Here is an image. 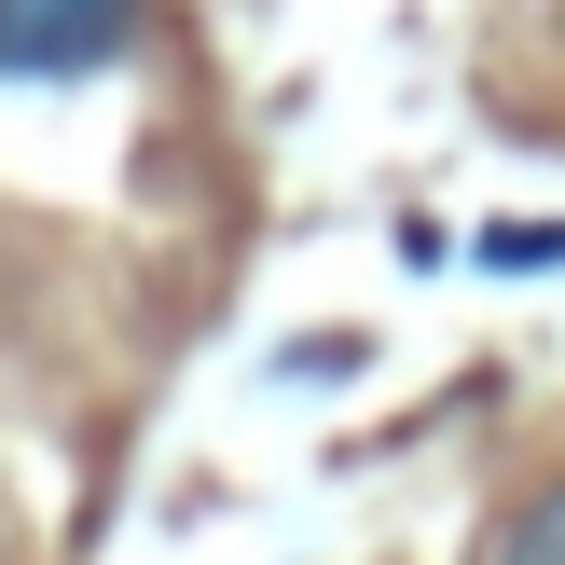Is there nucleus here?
<instances>
[{
	"mask_svg": "<svg viewBox=\"0 0 565 565\" xmlns=\"http://www.w3.org/2000/svg\"><path fill=\"white\" fill-rule=\"evenodd\" d=\"M483 276H565V221H483Z\"/></svg>",
	"mask_w": 565,
	"mask_h": 565,
	"instance_id": "7ed1b4c3",
	"label": "nucleus"
},
{
	"mask_svg": "<svg viewBox=\"0 0 565 565\" xmlns=\"http://www.w3.org/2000/svg\"><path fill=\"white\" fill-rule=\"evenodd\" d=\"M483 565H565V469H552V483H524L511 511L483 524Z\"/></svg>",
	"mask_w": 565,
	"mask_h": 565,
	"instance_id": "f03ea898",
	"label": "nucleus"
},
{
	"mask_svg": "<svg viewBox=\"0 0 565 565\" xmlns=\"http://www.w3.org/2000/svg\"><path fill=\"white\" fill-rule=\"evenodd\" d=\"M359 359H373L359 331H331V345H276V386H345Z\"/></svg>",
	"mask_w": 565,
	"mask_h": 565,
	"instance_id": "20e7f679",
	"label": "nucleus"
},
{
	"mask_svg": "<svg viewBox=\"0 0 565 565\" xmlns=\"http://www.w3.org/2000/svg\"><path fill=\"white\" fill-rule=\"evenodd\" d=\"M152 42V0H0V83H97Z\"/></svg>",
	"mask_w": 565,
	"mask_h": 565,
	"instance_id": "f257e3e1",
	"label": "nucleus"
}]
</instances>
